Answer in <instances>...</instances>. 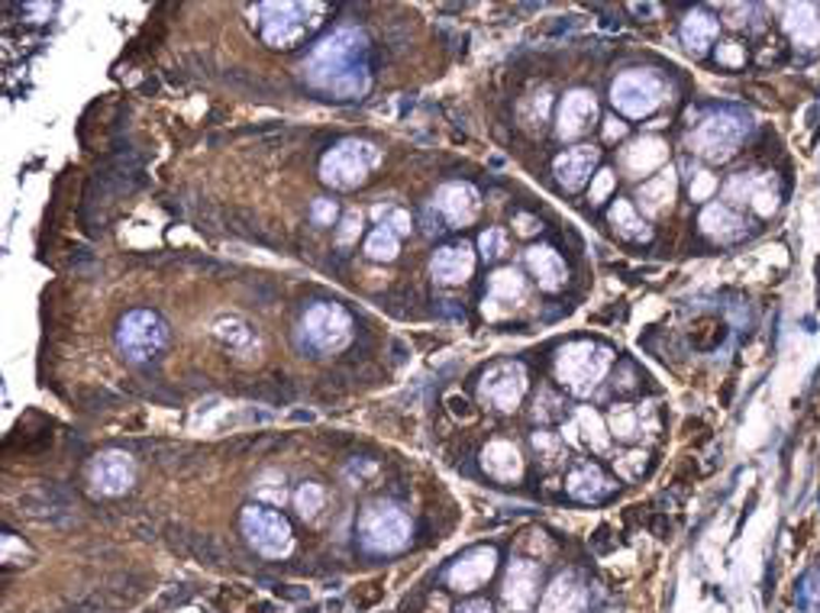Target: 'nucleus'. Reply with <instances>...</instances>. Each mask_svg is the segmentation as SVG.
I'll return each mask as SVG.
<instances>
[{
    "instance_id": "obj_1",
    "label": "nucleus",
    "mask_w": 820,
    "mask_h": 613,
    "mask_svg": "<svg viewBox=\"0 0 820 613\" xmlns=\"http://www.w3.org/2000/svg\"><path fill=\"white\" fill-rule=\"evenodd\" d=\"M304 74L314 87L330 91L333 97H359L368 91V46L359 30H337L327 36L311 59Z\"/></svg>"
},
{
    "instance_id": "obj_2",
    "label": "nucleus",
    "mask_w": 820,
    "mask_h": 613,
    "mask_svg": "<svg viewBox=\"0 0 820 613\" xmlns=\"http://www.w3.org/2000/svg\"><path fill=\"white\" fill-rule=\"evenodd\" d=\"M611 365V352L595 345V342H572L562 349L559 362H555V375L562 385H569L575 394H588L608 372Z\"/></svg>"
},
{
    "instance_id": "obj_3",
    "label": "nucleus",
    "mask_w": 820,
    "mask_h": 613,
    "mask_svg": "<svg viewBox=\"0 0 820 613\" xmlns=\"http://www.w3.org/2000/svg\"><path fill=\"white\" fill-rule=\"evenodd\" d=\"M320 7L317 3H262L259 16H262V36L274 49H291L297 46L307 30L314 26V13Z\"/></svg>"
},
{
    "instance_id": "obj_4",
    "label": "nucleus",
    "mask_w": 820,
    "mask_h": 613,
    "mask_svg": "<svg viewBox=\"0 0 820 613\" xmlns=\"http://www.w3.org/2000/svg\"><path fill=\"white\" fill-rule=\"evenodd\" d=\"M375 149L368 142L359 139H345L337 149H330L320 162V178L333 188H359L368 175V168L375 165Z\"/></svg>"
},
{
    "instance_id": "obj_5",
    "label": "nucleus",
    "mask_w": 820,
    "mask_h": 613,
    "mask_svg": "<svg viewBox=\"0 0 820 613\" xmlns=\"http://www.w3.org/2000/svg\"><path fill=\"white\" fill-rule=\"evenodd\" d=\"M410 540L408 514L395 504H372L362 514V543L372 552H398Z\"/></svg>"
},
{
    "instance_id": "obj_6",
    "label": "nucleus",
    "mask_w": 820,
    "mask_h": 613,
    "mask_svg": "<svg viewBox=\"0 0 820 613\" xmlns=\"http://www.w3.org/2000/svg\"><path fill=\"white\" fill-rule=\"evenodd\" d=\"M611 101L626 117H649L663 104V81L653 71H623L611 87Z\"/></svg>"
},
{
    "instance_id": "obj_7",
    "label": "nucleus",
    "mask_w": 820,
    "mask_h": 613,
    "mask_svg": "<svg viewBox=\"0 0 820 613\" xmlns=\"http://www.w3.org/2000/svg\"><path fill=\"white\" fill-rule=\"evenodd\" d=\"M243 533L253 543L256 552H262L266 558H281L291 552L294 537H291V523L274 514V510H262V507H246L243 510Z\"/></svg>"
},
{
    "instance_id": "obj_8",
    "label": "nucleus",
    "mask_w": 820,
    "mask_h": 613,
    "mask_svg": "<svg viewBox=\"0 0 820 613\" xmlns=\"http://www.w3.org/2000/svg\"><path fill=\"white\" fill-rule=\"evenodd\" d=\"M747 137V123L734 114H717L711 120H704L694 133H691V149L711 162H721L727 155H734V149Z\"/></svg>"
},
{
    "instance_id": "obj_9",
    "label": "nucleus",
    "mask_w": 820,
    "mask_h": 613,
    "mask_svg": "<svg viewBox=\"0 0 820 613\" xmlns=\"http://www.w3.org/2000/svg\"><path fill=\"white\" fill-rule=\"evenodd\" d=\"M165 340H168V330H165V323L152 310H133L120 323V349L133 362H142V358L155 355L165 345Z\"/></svg>"
},
{
    "instance_id": "obj_10",
    "label": "nucleus",
    "mask_w": 820,
    "mask_h": 613,
    "mask_svg": "<svg viewBox=\"0 0 820 613\" xmlns=\"http://www.w3.org/2000/svg\"><path fill=\"white\" fill-rule=\"evenodd\" d=\"M304 333H307V340L314 342L317 349L337 352V349H342L349 342L352 323H349V314L342 307H337V304H317L304 317Z\"/></svg>"
},
{
    "instance_id": "obj_11",
    "label": "nucleus",
    "mask_w": 820,
    "mask_h": 613,
    "mask_svg": "<svg viewBox=\"0 0 820 613\" xmlns=\"http://www.w3.org/2000/svg\"><path fill=\"white\" fill-rule=\"evenodd\" d=\"M527 391V375L520 365H497L481 381V398L491 401L497 410H514Z\"/></svg>"
},
{
    "instance_id": "obj_12",
    "label": "nucleus",
    "mask_w": 820,
    "mask_h": 613,
    "mask_svg": "<svg viewBox=\"0 0 820 613\" xmlns=\"http://www.w3.org/2000/svg\"><path fill=\"white\" fill-rule=\"evenodd\" d=\"M494 565H497V552L491 545H481V549H472L466 552L446 575L449 588L456 591H476L481 588L491 575H494Z\"/></svg>"
},
{
    "instance_id": "obj_13",
    "label": "nucleus",
    "mask_w": 820,
    "mask_h": 613,
    "mask_svg": "<svg viewBox=\"0 0 820 613\" xmlns=\"http://www.w3.org/2000/svg\"><path fill=\"white\" fill-rule=\"evenodd\" d=\"M540 591V568L534 562H511L507 578H504V601L507 608L517 613L530 611Z\"/></svg>"
},
{
    "instance_id": "obj_14",
    "label": "nucleus",
    "mask_w": 820,
    "mask_h": 613,
    "mask_svg": "<svg viewBox=\"0 0 820 613\" xmlns=\"http://www.w3.org/2000/svg\"><path fill=\"white\" fill-rule=\"evenodd\" d=\"M91 481L104 494H124L133 484V459L127 452H104L91 462Z\"/></svg>"
},
{
    "instance_id": "obj_15",
    "label": "nucleus",
    "mask_w": 820,
    "mask_h": 613,
    "mask_svg": "<svg viewBox=\"0 0 820 613\" xmlns=\"http://www.w3.org/2000/svg\"><path fill=\"white\" fill-rule=\"evenodd\" d=\"M436 207L443 210V216L456 226L462 223H472L476 213H479V194L472 185H462V181H453V185H443L436 191Z\"/></svg>"
},
{
    "instance_id": "obj_16",
    "label": "nucleus",
    "mask_w": 820,
    "mask_h": 613,
    "mask_svg": "<svg viewBox=\"0 0 820 613\" xmlns=\"http://www.w3.org/2000/svg\"><path fill=\"white\" fill-rule=\"evenodd\" d=\"M595 165H598V149L578 145V149H569L555 158V178L565 191H578L588 181Z\"/></svg>"
},
{
    "instance_id": "obj_17",
    "label": "nucleus",
    "mask_w": 820,
    "mask_h": 613,
    "mask_svg": "<svg viewBox=\"0 0 820 613\" xmlns=\"http://www.w3.org/2000/svg\"><path fill=\"white\" fill-rule=\"evenodd\" d=\"M598 114V104L588 91H572L565 94L562 107H559V137L572 139L578 133H585V127L595 120Z\"/></svg>"
},
{
    "instance_id": "obj_18",
    "label": "nucleus",
    "mask_w": 820,
    "mask_h": 613,
    "mask_svg": "<svg viewBox=\"0 0 820 613\" xmlns=\"http://www.w3.org/2000/svg\"><path fill=\"white\" fill-rule=\"evenodd\" d=\"M481 465H484L488 475L497 478V481H517L524 475V459H520L517 446L507 443V439L488 443L484 452H481Z\"/></svg>"
},
{
    "instance_id": "obj_19",
    "label": "nucleus",
    "mask_w": 820,
    "mask_h": 613,
    "mask_svg": "<svg viewBox=\"0 0 820 613\" xmlns=\"http://www.w3.org/2000/svg\"><path fill=\"white\" fill-rule=\"evenodd\" d=\"M666 158H669V145L659 137L633 139V142L623 149V165H626V172H633V175H649V172H656Z\"/></svg>"
},
{
    "instance_id": "obj_20",
    "label": "nucleus",
    "mask_w": 820,
    "mask_h": 613,
    "mask_svg": "<svg viewBox=\"0 0 820 613\" xmlns=\"http://www.w3.org/2000/svg\"><path fill=\"white\" fill-rule=\"evenodd\" d=\"M476 272V256L469 246H446L433 259V278L443 284H462Z\"/></svg>"
},
{
    "instance_id": "obj_21",
    "label": "nucleus",
    "mask_w": 820,
    "mask_h": 613,
    "mask_svg": "<svg viewBox=\"0 0 820 613\" xmlns=\"http://www.w3.org/2000/svg\"><path fill=\"white\" fill-rule=\"evenodd\" d=\"M785 30L798 46H820V7L815 3H788L785 7Z\"/></svg>"
},
{
    "instance_id": "obj_22",
    "label": "nucleus",
    "mask_w": 820,
    "mask_h": 613,
    "mask_svg": "<svg viewBox=\"0 0 820 613\" xmlns=\"http://www.w3.org/2000/svg\"><path fill=\"white\" fill-rule=\"evenodd\" d=\"M582 608H585V591L572 575H559L540 601V613H582Z\"/></svg>"
},
{
    "instance_id": "obj_23",
    "label": "nucleus",
    "mask_w": 820,
    "mask_h": 613,
    "mask_svg": "<svg viewBox=\"0 0 820 613\" xmlns=\"http://www.w3.org/2000/svg\"><path fill=\"white\" fill-rule=\"evenodd\" d=\"M527 266H530V272L537 274L540 287H547V291H559L565 284V262L549 246H534L527 252Z\"/></svg>"
},
{
    "instance_id": "obj_24",
    "label": "nucleus",
    "mask_w": 820,
    "mask_h": 613,
    "mask_svg": "<svg viewBox=\"0 0 820 613\" xmlns=\"http://www.w3.org/2000/svg\"><path fill=\"white\" fill-rule=\"evenodd\" d=\"M743 220L730 210L727 204H711L704 207V213H701V229L707 233V236H714V239H737L740 233H743Z\"/></svg>"
},
{
    "instance_id": "obj_25",
    "label": "nucleus",
    "mask_w": 820,
    "mask_h": 613,
    "mask_svg": "<svg viewBox=\"0 0 820 613\" xmlns=\"http://www.w3.org/2000/svg\"><path fill=\"white\" fill-rule=\"evenodd\" d=\"M714 36H717V20L714 16H707L701 10H694V13L684 16L682 43L691 52H704L714 43Z\"/></svg>"
},
{
    "instance_id": "obj_26",
    "label": "nucleus",
    "mask_w": 820,
    "mask_h": 613,
    "mask_svg": "<svg viewBox=\"0 0 820 613\" xmlns=\"http://www.w3.org/2000/svg\"><path fill=\"white\" fill-rule=\"evenodd\" d=\"M611 491V481L601 475V469L598 465H585V469H578L575 475L569 478V494L572 497H578V500H601L605 494Z\"/></svg>"
},
{
    "instance_id": "obj_27",
    "label": "nucleus",
    "mask_w": 820,
    "mask_h": 613,
    "mask_svg": "<svg viewBox=\"0 0 820 613\" xmlns=\"http://www.w3.org/2000/svg\"><path fill=\"white\" fill-rule=\"evenodd\" d=\"M672 198H676V172H663L659 178H653V181H646L640 188V201H643V207L649 213L666 210V207L672 204Z\"/></svg>"
},
{
    "instance_id": "obj_28",
    "label": "nucleus",
    "mask_w": 820,
    "mask_h": 613,
    "mask_svg": "<svg viewBox=\"0 0 820 613\" xmlns=\"http://www.w3.org/2000/svg\"><path fill=\"white\" fill-rule=\"evenodd\" d=\"M365 252H368L372 259H378V262H391V259L398 256V233H395L391 226H378V229L368 236Z\"/></svg>"
},
{
    "instance_id": "obj_29",
    "label": "nucleus",
    "mask_w": 820,
    "mask_h": 613,
    "mask_svg": "<svg viewBox=\"0 0 820 613\" xmlns=\"http://www.w3.org/2000/svg\"><path fill=\"white\" fill-rule=\"evenodd\" d=\"M575 423L585 433V443H591V449H608V433H605V423H601V416L595 410L582 408Z\"/></svg>"
},
{
    "instance_id": "obj_30",
    "label": "nucleus",
    "mask_w": 820,
    "mask_h": 613,
    "mask_svg": "<svg viewBox=\"0 0 820 613\" xmlns=\"http://www.w3.org/2000/svg\"><path fill=\"white\" fill-rule=\"evenodd\" d=\"M491 297L494 300H514V297H524V278L514 272V269H504L491 278Z\"/></svg>"
},
{
    "instance_id": "obj_31",
    "label": "nucleus",
    "mask_w": 820,
    "mask_h": 613,
    "mask_svg": "<svg viewBox=\"0 0 820 613\" xmlns=\"http://www.w3.org/2000/svg\"><path fill=\"white\" fill-rule=\"evenodd\" d=\"M611 220H614V226H620V233H626V236H646L643 220L633 213V207L626 204V201H617L614 210H611Z\"/></svg>"
},
{
    "instance_id": "obj_32",
    "label": "nucleus",
    "mask_w": 820,
    "mask_h": 613,
    "mask_svg": "<svg viewBox=\"0 0 820 613\" xmlns=\"http://www.w3.org/2000/svg\"><path fill=\"white\" fill-rule=\"evenodd\" d=\"M294 504H297L301 517H314V514L324 507V491H320V484H301L297 494H294Z\"/></svg>"
},
{
    "instance_id": "obj_33",
    "label": "nucleus",
    "mask_w": 820,
    "mask_h": 613,
    "mask_svg": "<svg viewBox=\"0 0 820 613\" xmlns=\"http://www.w3.org/2000/svg\"><path fill=\"white\" fill-rule=\"evenodd\" d=\"M611 429H614L617 436H623V439L636 436V413L630 408H614V413H611Z\"/></svg>"
},
{
    "instance_id": "obj_34",
    "label": "nucleus",
    "mask_w": 820,
    "mask_h": 613,
    "mask_svg": "<svg viewBox=\"0 0 820 613\" xmlns=\"http://www.w3.org/2000/svg\"><path fill=\"white\" fill-rule=\"evenodd\" d=\"M375 216L378 220H385L388 216V223L385 226H391L395 233H410V216L405 210H391V207H375Z\"/></svg>"
},
{
    "instance_id": "obj_35",
    "label": "nucleus",
    "mask_w": 820,
    "mask_h": 613,
    "mask_svg": "<svg viewBox=\"0 0 820 613\" xmlns=\"http://www.w3.org/2000/svg\"><path fill=\"white\" fill-rule=\"evenodd\" d=\"M750 204L755 207V213H762V216H769V213L775 210V191L769 188V181H759V188H755Z\"/></svg>"
},
{
    "instance_id": "obj_36",
    "label": "nucleus",
    "mask_w": 820,
    "mask_h": 613,
    "mask_svg": "<svg viewBox=\"0 0 820 613\" xmlns=\"http://www.w3.org/2000/svg\"><path fill=\"white\" fill-rule=\"evenodd\" d=\"M501 252H504V233L501 229H488L481 236V256L484 259H497Z\"/></svg>"
},
{
    "instance_id": "obj_37",
    "label": "nucleus",
    "mask_w": 820,
    "mask_h": 613,
    "mask_svg": "<svg viewBox=\"0 0 820 613\" xmlns=\"http://www.w3.org/2000/svg\"><path fill=\"white\" fill-rule=\"evenodd\" d=\"M714 188H717V178L707 175V172H701V175H694V181H691V198H694V201H704Z\"/></svg>"
},
{
    "instance_id": "obj_38",
    "label": "nucleus",
    "mask_w": 820,
    "mask_h": 613,
    "mask_svg": "<svg viewBox=\"0 0 820 613\" xmlns=\"http://www.w3.org/2000/svg\"><path fill=\"white\" fill-rule=\"evenodd\" d=\"M359 229H362V213L359 210H349L345 213V220H342V229H340V243H352L355 236H359Z\"/></svg>"
},
{
    "instance_id": "obj_39",
    "label": "nucleus",
    "mask_w": 820,
    "mask_h": 613,
    "mask_svg": "<svg viewBox=\"0 0 820 613\" xmlns=\"http://www.w3.org/2000/svg\"><path fill=\"white\" fill-rule=\"evenodd\" d=\"M818 571H815V575H808V581L801 588V608L808 613H818Z\"/></svg>"
},
{
    "instance_id": "obj_40",
    "label": "nucleus",
    "mask_w": 820,
    "mask_h": 613,
    "mask_svg": "<svg viewBox=\"0 0 820 613\" xmlns=\"http://www.w3.org/2000/svg\"><path fill=\"white\" fill-rule=\"evenodd\" d=\"M611 188H614V175H611V172H598V178H595V185H591V201L601 204V201L611 194Z\"/></svg>"
},
{
    "instance_id": "obj_41",
    "label": "nucleus",
    "mask_w": 820,
    "mask_h": 613,
    "mask_svg": "<svg viewBox=\"0 0 820 613\" xmlns=\"http://www.w3.org/2000/svg\"><path fill=\"white\" fill-rule=\"evenodd\" d=\"M314 220L320 223V226H327V223H333L337 220V204L333 201H314Z\"/></svg>"
},
{
    "instance_id": "obj_42",
    "label": "nucleus",
    "mask_w": 820,
    "mask_h": 613,
    "mask_svg": "<svg viewBox=\"0 0 820 613\" xmlns=\"http://www.w3.org/2000/svg\"><path fill=\"white\" fill-rule=\"evenodd\" d=\"M717 62H724V66H740V62H743V52H740L734 43H727V46L717 49Z\"/></svg>"
},
{
    "instance_id": "obj_43",
    "label": "nucleus",
    "mask_w": 820,
    "mask_h": 613,
    "mask_svg": "<svg viewBox=\"0 0 820 613\" xmlns=\"http://www.w3.org/2000/svg\"><path fill=\"white\" fill-rule=\"evenodd\" d=\"M259 497H266V500H272V504H284V484H278V487H269V484H259Z\"/></svg>"
},
{
    "instance_id": "obj_44",
    "label": "nucleus",
    "mask_w": 820,
    "mask_h": 613,
    "mask_svg": "<svg viewBox=\"0 0 820 613\" xmlns=\"http://www.w3.org/2000/svg\"><path fill=\"white\" fill-rule=\"evenodd\" d=\"M459 613H491V604L488 601H472V604H466Z\"/></svg>"
},
{
    "instance_id": "obj_45",
    "label": "nucleus",
    "mask_w": 820,
    "mask_h": 613,
    "mask_svg": "<svg viewBox=\"0 0 820 613\" xmlns=\"http://www.w3.org/2000/svg\"><path fill=\"white\" fill-rule=\"evenodd\" d=\"M608 137H623V123H617V120H608Z\"/></svg>"
}]
</instances>
